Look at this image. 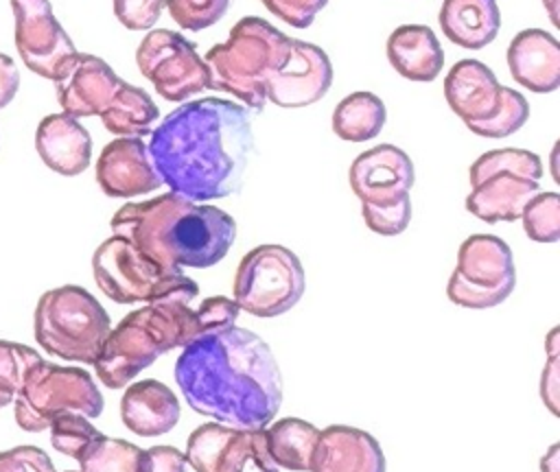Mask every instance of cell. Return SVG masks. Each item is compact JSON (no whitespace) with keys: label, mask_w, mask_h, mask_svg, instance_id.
Segmentation results:
<instances>
[{"label":"cell","mask_w":560,"mask_h":472,"mask_svg":"<svg viewBox=\"0 0 560 472\" xmlns=\"http://www.w3.org/2000/svg\"><path fill=\"white\" fill-rule=\"evenodd\" d=\"M151 162L171 192L195 203L234 194L254 151L252 116L225 98L175 107L151 131Z\"/></svg>","instance_id":"cell-1"},{"label":"cell","mask_w":560,"mask_h":472,"mask_svg":"<svg viewBox=\"0 0 560 472\" xmlns=\"http://www.w3.org/2000/svg\"><path fill=\"white\" fill-rule=\"evenodd\" d=\"M173 371L192 411L238 430L267 428L282 402L269 345L238 326L184 345Z\"/></svg>","instance_id":"cell-2"},{"label":"cell","mask_w":560,"mask_h":472,"mask_svg":"<svg viewBox=\"0 0 560 472\" xmlns=\"http://www.w3.org/2000/svg\"><path fill=\"white\" fill-rule=\"evenodd\" d=\"M109 225L116 236L133 243L168 273L221 262L236 238V223L225 210L175 192L125 203Z\"/></svg>","instance_id":"cell-3"},{"label":"cell","mask_w":560,"mask_h":472,"mask_svg":"<svg viewBox=\"0 0 560 472\" xmlns=\"http://www.w3.org/2000/svg\"><path fill=\"white\" fill-rule=\"evenodd\" d=\"M289 42V35L262 17L238 20L228 39L212 46L203 57L210 87L236 96L254 111H262L267 79L284 63Z\"/></svg>","instance_id":"cell-4"},{"label":"cell","mask_w":560,"mask_h":472,"mask_svg":"<svg viewBox=\"0 0 560 472\" xmlns=\"http://www.w3.org/2000/svg\"><path fill=\"white\" fill-rule=\"evenodd\" d=\"M109 330L107 310L83 286H57L37 299L33 332L50 356L92 365Z\"/></svg>","instance_id":"cell-5"},{"label":"cell","mask_w":560,"mask_h":472,"mask_svg":"<svg viewBox=\"0 0 560 472\" xmlns=\"http://www.w3.org/2000/svg\"><path fill=\"white\" fill-rule=\"evenodd\" d=\"M470 194L466 210L486 221H518L527 201L540 192L542 162L525 149H494L470 166Z\"/></svg>","instance_id":"cell-6"},{"label":"cell","mask_w":560,"mask_h":472,"mask_svg":"<svg viewBox=\"0 0 560 472\" xmlns=\"http://www.w3.org/2000/svg\"><path fill=\"white\" fill-rule=\"evenodd\" d=\"M15 422L26 433L48 430L55 415L72 411L85 417L103 413V396L94 378L81 367L39 361L24 378L15 400Z\"/></svg>","instance_id":"cell-7"},{"label":"cell","mask_w":560,"mask_h":472,"mask_svg":"<svg viewBox=\"0 0 560 472\" xmlns=\"http://www.w3.org/2000/svg\"><path fill=\"white\" fill-rule=\"evenodd\" d=\"M306 278L300 258L282 245L249 249L234 273V302L254 317H278L304 295Z\"/></svg>","instance_id":"cell-8"},{"label":"cell","mask_w":560,"mask_h":472,"mask_svg":"<svg viewBox=\"0 0 560 472\" xmlns=\"http://www.w3.org/2000/svg\"><path fill=\"white\" fill-rule=\"evenodd\" d=\"M514 284L516 269L508 243L492 234H472L459 245L446 295L462 308L483 310L505 302Z\"/></svg>","instance_id":"cell-9"},{"label":"cell","mask_w":560,"mask_h":472,"mask_svg":"<svg viewBox=\"0 0 560 472\" xmlns=\"http://www.w3.org/2000/svg\"><path fill=\"white\" fill-rule=\"evenodd\" d=\"M92 271L96 286L116 304H149L175 288L192 284L184 271H164L133 243L116 234L96 247L92 256Z\"/></svg>","instance_id":"cell-10"},{"label":"cell","mask_w":560,"mask_h":472,"mask_svg":"<svg viewBox=\"0 0 560 472\" xmlns=\"http://www.w3.org/2000/svg\"><path fill=\"white\" fill-rule=\"evenodd\" d=\"M136 63L164 101H186L210 87V74L197 46L182 33L151 31L136 50Z\"/></svg>","instance_id":"cell-11"},{"label":"cell","mask_w":560,"mask_h":472,"mask_svg":"<svg viewBox=\"0 0 560 472\" xmlns=\"http://www.w3.org/2000/svg\"><path fill=\"white\" fill-rule=\"evenodd\" d=\"M15 15V48L24 66L59 81L77 57V48L52 15L48 0H11Z\"/></svg>","instance_id":"cell-12"},{"label":"cell","mask_w":560,"mask_h":472,"mask_svg":"<svg viewBox=\"0 0 560 472\" xmlns=\"http://www.w3.org/2000/svg\"><path fill=\"white\" fill-rule=\"evenodd\" d=\"M160 354L162 347L138 308L107 332L92 365L96 369V378L107 389H120L129 385L142 369H147Z\"/></svg>","instance_id":"cell-13"},{"label":"cell","mask_w":560,"mask_h":472,"mask_svg":"<svg viewBox=\"0 0 560 472\" xmlns=\"http://www.w3.org/2000/svg\"><path fill=\"white\" fill-rule=\"evenodd\" d=\"M332 85V63L328 55L308 42L291 39L284 63L267 79V101L295 109L324 98Z\"/></svg>","instance_id":"cell-14"},{"label":"cell","mask_w":560,"mask_h":472,"mask_svg":"<svg viewBox=\"0 0 560 472\" xmlns=\"http://www.w3.org/2000/svg\"><path fill=\"white\" fill-rule=\"evenodd\" d=\"M416 173L409 155L394 144H378L354 157L348 170L352 192L368 205H392L409 197Z\"/></svg>","instance_id":"cell-15"},{"label":"cell","mask_w":560,"mask_h":472,"mask_svg":"<svg viewBox=\"0 0 560 472\" xmlns=\"http://www.w3.org/2000/svg\"><path fill=\"white\" fill-rule=\"evenodd\" d=\"M96 181L114 199L147 194L162 186L142 138H116L105 144L96 160Z\"/></svg>","instance_id":"cell-16"},{"label":"cell","mask_w":560,"mask_h":472,"mask_svg":"<svg viewBox=\"0 0 560 472\" xmlns=\"http://www.w3.org/2000/svg\"><path fill=\"white\" fill-rule=\"evenodd\" d=\"M120 83L122 81L103 59L77 52L68 72L55 81L57 101L68 116H101Z\"/></svg>","instance_id":"cell-17"},{"label":"cell","mask_w":560,"mask_h":472,"mask_svg":"<svg viewBox=\"0 0 560 472\" xmlns=\"http://www.w3.org/2000/svg\"><path fill=\"white\" fill-rule=\"evenodd\" d=\"M308 472H385V455L370 433L332 424L319 430Z\"/></svg>","instance_id":"cell-18"},{"label":"cell","mask_w":560,"mask_h":472,"mask_svg":"<svg viewBox=\"0 0 560 472\" xmlns=\"http://www.w3.org/2000/svg\"><path fill=\"white\" fill-rule=\"evenodd\" d=\"M510 74L518 85L547 94L560 85V44L542 28L516 33L505 52Z\"/></svg>","instance_id":"cell-19"},{"label":"cell","mask_w":560,"mask_h":472,"mask_svg":"<svg viewBox=\"0 0 560 472\" xmlns=\"http://www.w3.org/2000/svg\"><path fill=\"white\" fill-rule=\"evenodd\" d=\"M35 149L42 162L66 177L81 175L92 160V138L79 118L68 114L46 116L35 131Z\"/></svg>","instance_id":"cell-20"},{"label":"cell","mask_w":560,"mask_h":472,"mask_svg":"<svg viewBox=\"0 0 560 472\" xmlns=\"http://www.w3.org/2000/svg\"><path fill=\"white\" fill-rule=\"evenodd\" d=\"M499 92L501 85L494 72L477 59L457 61L444 79L446 103L466 125L492 116L499 105Z\"/></svg>","instance_id":"cell-21"},{"label":"cell","mask_w":560,"mask_h":472,"mask_svg":"<svg viewBox=\"0 0 560 472\" xmlns=\"http://www.w3.org/2000/svg\"><path fill=\"white\" fill-rule=\"evenodd\" d=\"M179 400L160 380H140L125 389L120 400L122 424L140 437H158L179 422Z\"/></svg>","instance_id":"cell-22"},{"label":"cell","mask_w":560,"mask_h":472,"mask_svg":"<svg viewBox=\"0 0 560 472\" xmlns=\"http://www.w3.org/2000/svg\"><path fill=\"white\" fill-rule=\"evenodd\" d=\"M392 68L409 81H433L444 68V50L427 24H402L387 39Z\"/></svg>","instance_id":"cell-23"},{"label":"cell","mask_w":560,"mask_h":472,"mask_svg":"<svg viewBox=\"0 0 560 472\" xmlns=\"http://www.w3.org/2000/svg\"><path fill=\"white\" fill-rule=\"evenodd\" d=\"M440 26L453 44L479 50L497 37L501 13L497 0H444Z\"/></svg>","instance_id":"cell-24"},{"label":"cell","mask_w":560,"mask_h":472,"mask_svg":"<svg viewBox=\"0 0 560 472\" xmlns=\"http://www.w3.org/2000/svg\"><path fill=\"white\" fill-rule=\"evenodd\" d=\"M158 105L153 98L136 85L120 83L109 105L101 114L103 127L118 138H144L158 122Z\"/></svg>","instance_id":"cell-25"},{"label":"cell","mask_w":560,"mask_h":472,"mask_svg":"<svg viewBox=\"0 0 560 472\" xmlns=\"http://www.w3.org/2000/svg\"><path fill=\"white\" fill-rule=\"evenodd\" d=\"M319 428L300 417H282L265 428L267 450L276 465L293 472H308Z\"/></svg>","instance_id":"cell-26"},{"label":"cell","mask_w":560,"mask_h":472,"mask_svg":"<svg viewBox=\"0 0 560 472\" xmlns=\"http://www.w3.org/2000/svg\"><path fill=\"white\" fill-rule=\"evenodd\" d=\"M387 120L385 103L372 92H352L332 111V131L346 142H365L381 133Z\"/></svg>","instance_id":"cell-27"},{"label":"cell","mask_w":560,"mask_h":472,"mask_svg":"<svg viewBox=\"0 0 560 472\" xmlns=\"http://www.w3.org/2000/svg\"><path fill=\"white\" fill-rule=\"evenodd\" d=\"M217 472H278V465L267 450L265 428H236L217 463Z\"/></svg>","instance_id":"cell-28"},{"label":"cell","mask_w":560,"mask_h":472,"mask_svg":"<svg viewBox=\"0 0 560 472\" xmlns=\"http://www.w3.org/2000/svg\"><path fill=\"white\" fill-rule=\"evenodd\" d=\"M140 452L131 441L101 435L77 461L81 472H138Z\"/></svg>","instance_id":"cell-29"},{"label":"cell","mask_w":560,"mask_h":472,"mask_svg":"<svg viewBox=\"0 0 560 472\" xmlns=\"http://www.w3.org/2000/svg\"><path fill=\"white\" fill-rule=\"evenodd\" d=\"M527 118H529V103L525 101V96L512 87L501 85L499 105L492 111V116H488L481 122H470L466 127L481 138H505L516 133L527 122Z\"/></svg>","instance_id":"cell-30"},{"label":"cell","mask_w":560,"mask_h":472,"mask_svg":"<svg viewBox=\"0 0 560 472\" xmlns=\"http://www.w3.org/2000/svg\"><path fill=\"white\" fill-rule=\"evenodd\" d=\"M234 433L236 428L219 422L197 426L186 441V463H190L195 472H217V463Z\"/></svg>","instance_id":"cell-31"},{"label":"cell","mask_w":560,"mask_h":472,"mask_svg":"<svg viewBox=\"0 0 560 472\" xmlns=\"http://www.w3.org/2000/svg\"><path fill=\"white\" fill-rule=\"evenodd\" d=\"M39 361L42 356L37 350L15 341L0 339V409L13 404L20 387L24 385L26 374Z\"/></svg>","instance_id":"cell-32"},{"label":"cell","mask_w":560,"mask_h":472,"mask_svg":"<svg viewBox=\"0 0 560 472\" xmlns=\"http://www.w3.org/2000/svg\"><path fill=\"white\" fill-rule=\"evenodd\" d=\"M48 430H50L52 448L72 459H79L90 448V444L103 435L90 422V417L72 411L55 415L48 424Z\"/></svg>","instance_id":"cell-33"},{"label":"cell","mask_w":560,"mask_h":472,"mask_svg":"<svg viewBox=\"0 0 560 472\" xmlns=\"http://www.w3.org/2000/svg\"><path fill=\"white\" fill-rule=\"evenodd\" d=\"M525 234L536 243H556L560 238V194L536 192L521 212Z\"/></svg>","instance_id":"cell-34"},{"label":"cell","mask_w":560,"mask_h":472,"mask_svg":"<svg viewBox=\"0 0 560 472\" xmlns=\"http://www.w3.org/2000/svg\"><path fill=\"white\" fill-rule=\"evenodd\" d=\"M164 7L179 28L203 31L225 15L230 0H164Z\"/></svg>","instance_id":"cell-35"},{"label":"cell","mask_w":560,"mask_h":472,"mask_svg":"<svg viewBox=\"0 0 560 472\" xmlns=\"http://www.w3.org/2000/svg\"><path fill=\"white\" fill-rule=\"evenodd\" d=\"M361 214H363L368 229H372L374 234L396 236V234H402L411 221V201L407 197L392 205L361 203Z\"/></svg>","instance_id":"cell-36"},{"label":"cell","mask_w":560,"mask_h":472,"mask_svg":"<svg viewBox=\"0 0 560 472\" xmlns=\"http://www.w3.org/2000/svg\"><path fill=\"white\" fill-rule=\"evenodd\" d=\"M195 312H197L201 337H206V334H214V332L232 328L236 323V317H238V306L230 297L214 295V297L203 299L195 308Z\"/></svg>","instance_id":"cell-37"},{"label":"cell","mask_w":560,"mask_h":472,"mask_svg":"<svg viewBox=\"0 0 560 472\" xmlns=\"http://www.w3.org/2000/svg\"><path fill=\"white\" fill-rule=\"evenodd\" d=\"M560 330L551 328V332L547 334V365L542 369L540 376V398L545 402V406L553 413L560 415Z\"/></svg>","instance_id":"cell-38"},{"label":"cell","mask_w":560,"mask_h":472,"mask_svg":"<svg viewBox=\"0 0 560 472\" xmlns=\"http://www.w3.org/2000/svg\"><path fill=\"white\" fill-rule=\"evenodd\" d=\"M112 2H114V13L118 22L129 31L151 28L164 11V0H112Z\"/></svg>","instance_id":"cell-39"},{"label":"cell","mask_w":560,"mask_h":472,"mask_svg":"<svg viewBox=\"0 0 560 472\" xmlns=\"http://www.w3.org/2000/svg\"><path fill=\"white\" fill-rule=\"evenodd\" d=\"M276 17L293 28H306L328 0H260Z\"/></svg>","instance_id":"cell-40"},{"label":"cell","mask_w":560,"mask_h":472,"mask_svg":"<svg viewBox=\"0 0 560 472\" xmlns=\"http://www.w3.org/2000/svg\"><path fill=\"white\" fill-rule=\"evenodd\" d=\"M0 472H57L50 457L37 446H15L0 452Z\"/></svg>","instance_id":"cell-41"},{"label":"cell","mask_w":560,"mask_h":472,"mask_svg":"<svg viewBox=\"0 0 560 472\" xmlns=\"http://www.w3.org/2000/svg\"><path fill=\"white\" fill-rule=\"evenodd\" d=\"M138 472H186V457L173 446H153L140 452Z\"/></svg>","instance_id":"cell-42"},{"label":"cell","mask_w":560,"mask_h":472,"mask_svg":"<svg viewBox=\"0 0 560 472\" xmlns=\"http://www.w3.org/2000/svg\"><path fill=\"white\" fill-rule=\"evenodd\" d=\"M18 87H20V72L15 68V61L9 55L0 52V109L13 101Z\"/></svg>","instance_id":"cell-43"},{"label":"cell","mask_w":560,"mask_h":472,"mask_svg":"<svg viewBox=\"0 0 560 472\" xmlns=\"http://www.w3.org/2000/svg\"><path fill=\"white\" fill-rule=\"evenodd\" d=\"M540 472H560V444H553L540 459Z\"/></svg>","instance_id":"cell-44"},{"label":"cell","mask_w":560,"mask_h":472,"mask_svg":"<svg viewBox=\"0 0 560 472\" xmlns=\"http://www.w3.org/2000/svg\"><path fill=\"white\" fill-rule=\"evenodd\" d=\"M558 2H560V0H542V4H545V9H547V13H549V20H551V24H553V26H560Z\"/></svg>","instance_id":"cell-45"},{"label":"cell","mask_w":560,"mask_h":472,"mask_svg":"<svg viewBox=\"0 0 560 472\" xmlns=\"http://www.w3.org/2000/svg\"><path fill=\"white\" fill-rule=\"evenodd\" d=\"M68 472H77V470H68ZM81 472V470H79Z\"/></svg>","instance_id":"cell-46"}]
</instances>
